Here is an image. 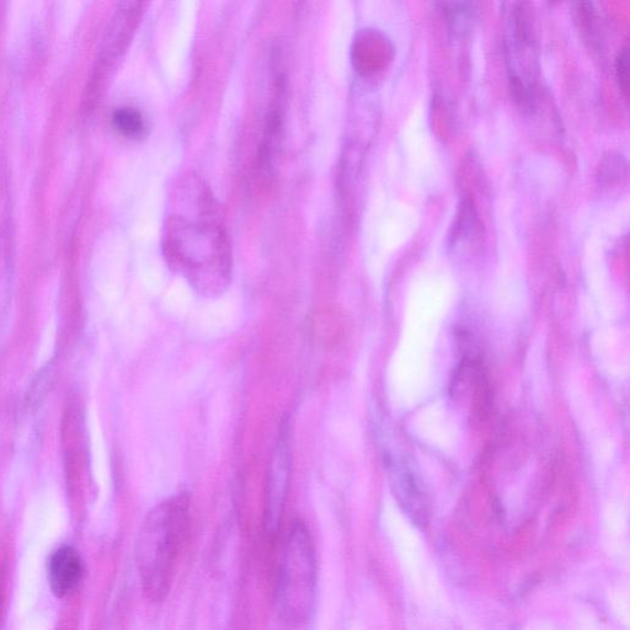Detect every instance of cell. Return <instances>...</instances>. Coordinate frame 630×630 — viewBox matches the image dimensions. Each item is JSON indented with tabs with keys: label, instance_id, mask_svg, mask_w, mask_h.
Here are the masks:
<instances>
[{
	"label": "cell",
	"instance_id": "1",
	"mask_svg": "<svg viewBox=\"0 0 630 630\" xmlns=\"http://www.w3.org/2000/svg\"><path fill=\"white\" fill-rule=\"evenodd\" d=\"M163 227L170 269L200 296L217 298L232 280V248L212 192L191 175L174 191Z\"/></svg>",
	"mask_w": 630,
	"mask_h": 630
},
{
	"label": "cell",
	"instance_id": "6",
	"mask_svg": "<svg viewBox=\"0 0 630 630\" xmlns=\"http://www.w3.org/2000/svg\"><path fill=\"white\" fill-rule=\"evenodd\" d=\"M291 455L290 445L285 432H281L274 457H272L268 496H266L265 531L270 538L279 532L282 511H284L288 482H290Z\"/></svg>",
	"mask_w": 630,
	"mask_h": 630
},
{
	"label": "cell",
	"instance_id": "9",
	"mask_svg": "<svg viewBox=\"0 0 630 630\" xmlns=\"http://www.w3.org/2000/svg\"><path fill=\"white\" fill-rule=\"evenodd\" d=\"M83 563L76 549L62 547L57 549L48 563V580L58 597L67 596L76 589L83 576Z\"/></svg>",
	"mask_w": 630,
	"mask_h": 630
},
{
	"label": "cell",
	"instance_id": "8",
	"mask_svg": "<svg viewBox=\"0 0 630 630\" xmlns=\"http://www.w3.org/2000/svg\"><path fill=\"white\" fill-rule=\"evenodd\" d=\"M142 7L141 2H124L117 7L101 45L100 58L105 64L114 63L124 55L140 24Z\"/></svg>",
	"mask_w": 630,
	"mask_h": 630
},
{
	"label": "cell",
	"instance_id": "3",
	"mask_svg": "<svg viewBox=\"0 0 630 630\" xmlns=\"http://www.w3.org/2000/svg\"><path fill=\"white\" fill-rule=\"evenodd\" d=\"M317 597V560L306 523L296 521L286 538L277 580L276 605L287 626L311 621Z\"/></svg>",
	"mask_w": 630,
	"mask_h": 630
},
{
	"label": "cell",
	"instance_id": "4",
	"mask_svg": "<svg viewBox=\"0 0 630 630\" xmlns=\"http://www.w3.org/2000/svg\"><path fill=\"white\" fill-rule=\"evenodd\" d=\"M527 4H510L507 10L506 58L512 98L525 112L537 105L536 37Z\"/></svg>",
	"mask_w": 630,
	"mask_h": 630
},
{
	"label": "cell",
	"instance_id": "13",
	"mask_svg": "<svg viewBox=\"0 0 630 630\" xmlns=\"http://www.w3.org/2000/svg\"><path fill=\"white\" fill-rule=\"evenodd\" d=\"M112 124L122 136L131 138V140H138V138L146 136V120L137 109H117L112 115Z\"/></svg>",
	"mask_w": 630,
	"mask_h": 630
},
{
	"label": "cell",
	"instance_id": "7",
	"mask_svg": "<svg viewBox=\"0 0 630 630\" xmlns=\"http://www.w3.org/2000/svg\"><path fill=\"white\" fill-rule=\"evenodd\" d=\"M286 99V78L280 74L276 79L274 99L266 115L263 140L259 148V167L265 174L272 175L279 162V153L284 137V115Z\"/></svg>",
	"mask_w": 630,
	"mask_h": 630
},
{
	"label": "cell",
	"instance_id": "11",
	"mask_svg": "<svg viewBox=\"0 0 630 630\" xmlns=\"http://www.w3.org/2000/svg\"><path fill=\"white\" fill-rule=\"evenodd\" d=\"M453 35H464L472 29L478 16V4L472 2L437 3Z\"/></svg>",
	"mask_w": 630,
	"mask_h": 630
},
{
	"label": "cell",
	"instance_id": "15",
	"mask_svg": "<svg viewBox=\"0 0 630 630\" xmlns=\"http://www.w3.org/2000/svg\"><path fill=\"white\" fill-rule=\"evenodd\" d=\"M616 76L619 88L624 95L628 94L629 87V48L624 46L618 51L616 57Z\"/></svg>",
	"mask_w": 630,
	"mask_h": 630
},
{
	"label": "cell",
	"instance_id": "14",
	"mask_svg": "<svg viewBox=\"0 0 630 630\" xmlns=\"http://www.w3.org/2000/svg\"><path fill=\"white\" fill-rule=\"evenodd\" d=\"M628 164L626 158L621 153L610 152L603 157L597 173V180L601 186H610L621 183L623 179H627Z\"/></svg>",
	"mask_w": 630,
	"mask_h": 630
},
{
	"label": "cell",
	"instance_id": "10",
	"mask_svg": "<svg viewBox=\"0 0 630 630\" xmlns=\"http://www.w3.org/2000/svg\"><path fill=\"white\" fill-rule=\"evenodd\" d=\"M391 51L392 47L378 31L363 30L352 47V62L362 76H370L381 71Z\"/></svg>",
	"mask_w": 630,
	"mask_h": 630
},
{
	"label": "cell",
	"instance_id": "2",
	"mask_svg": "<svg viewBox=\"0 0 630 630\" xmlns=\"http://www.w3.org/2000/svg\"><path fill=\"white\" fill-rule=\"evenodd\" d=\"M189 532L190 498L185 493L160 501L144 520L137 543V564L149 601L167 600Z\"/></svg>",
	"mask_w": 630,
	"mask_h": 630
},
{
	"label": "cell",
	"instance_id": "12",
	"mask_svg": "<svg viewBox=\"0 0 630 630\" xmlns=\"http://www.w3.org/2000/svg\"><path fill=\"white\" fill-rule=\"evenodd\" d=\"M480 231V222L477 210H475L471 197L464 196L461 205L458 207L455 222L451 231V244L455 245L458 240H468L477 236Z\"/></svg>",
	"mask_w": 630,
	"mask_h": 630
},
{
	"label": "cell",
	"instance_id": "5",
	"mask_svg": "<svg viewBox=\"0 0 630 630\" xmlns=\"http://www.w3.org/2000/svg\"><path fill=\"white\" fill-rule=\"evenodd\" d=\"M389 483L395 500L414 526L425 530L431 517V500L423 480L403 456H386Z\"/></svg>",
	"mask_w": 630,
	"mask_h": 630
}]
</instances>
